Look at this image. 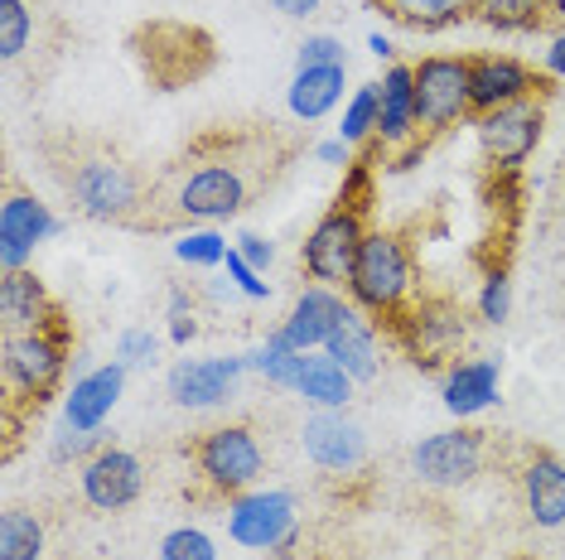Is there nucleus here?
Instances as JSON below:
<instances>
[{
  "instance_id": "f257e3e1",
  "label": "nucleus",
  "mask_w": 565,
  "mask_h": 560,
  "mask_svg": "<svg viewBox=\"0 0 565 560\" xmlns=\"http://www.w3.org/2000/svg\"><path fill=\"white\" fill-rule=\"evenodd\" d=\"M223 140V155L194 160V170L184 164L170 198V218L179 223H227L256 198V189L271 184V174L280 170V155L271 150V136H217Z\"/></svg>"
},
{
  "instance_id": "f03ea898",
  "label": "nucleus",
  "mask_w": 565,
  "mask_h": 560,
  "mask_svg": "<svg viewBox=\"0 0 565 560\" xmlns=\"http://www.w3.org/2000/svg\"><path fill=\"white\" fill-rule=\"evenodd\" d=\"M73 358L68 320L34 329V334H6L0 343V377H6V420H10V454H15L20 411H40L58 391Z\"/></svg>"
},
{
  "instance_id": "7ed1b4c3",
  "label": "nucleus",
  "mask_w": 565,
  "mask_h": 560,
  "mask_svg": "<svg viewBox=\"0 0 565 560\" xmlns=\"http://www.w3.org/2000/svg\"><path fill=\"white\" fill-rule=\"evenodd\" d=\"M63 189L73 198V213L87 223H140L150 208V189L131 160L117 150H87L63 170Z\"/></svg>"
},
{
  "instance_id": "20e7f679",
  "label": "nucleus",
  "mask_w": 565,
  "mask_h": 560,
  "mask_svg": "<svg viewBox=\"0 0 565 560\" xmlns=\"http://www.w3.org/2000/svg\"><path fill=\"white\" fill-rule=\"evenodd\" d=\"M387 329L396 348H402V358L420 367V373H445L449 363H459V353L469 348L473 334L465 304L449 295H416Z\"/></svg>"
},
{
  "instance_id": "39448f33",
  "label": "nucleus",
  "mask_w": 565,
  "mask_h": 560,
  "mask_svg": "<svg viewBox=\"0 0 565 560\" xmlns=\"http://www.w3.org/2000/svg\"><path fill=\"white\" fill-rule=\"evenodd\" d=\"M349 300L377 324H392L416 300V261H411V247L396 233L372 227L363 237V251H358V266L349 280Z\"/></svg>"
},
{
  "instance_id": "423d86ee",
  "label": "nucleus",
  "mask_w": 565,
  "mask_h": 560,
  "mask_svg": "<svg viewBox=\"0 0 565 560\" xmlns=\"http://www.w3.org/2000/svg\"><path fill=\"white\" fill-rule=\"evenodd\" d=\"M189 460H194V478L213 498H237V493H252L266 474V450L262 435L247 426V420H233V426H213L189 444Z\"/></svg>"
},
{
  "instance_id": "0eeeda50",
  "label": "nucleus",
  "mask_w": 565,
  "mask_h": 560,
  "mask_svg": "<svg viewBox=\"0 0 565 560\" xmlns=\"http://www.w3.org/2000/svg\"><path fill=\"white\" fill-rule=\"evenodd\" d=\"M131 49L156 87H184L213 68V40L203 30H194V24H179V20L140 24L131 34Z\"/></svg>"
},
{
  "instance_id": "6e6552de",
  "label": "nucleus",
  "mask_w": 565,
  "mask_h": 560,
  "mask_svg": "<svg viewBox=\"0 0 565 560\" xmlns=\"http://www.w3.org/2000/svg\"><path fill=\"white\" fill-rule=\"evenodd\" d=\"M227 537L256 556H290L300 541V507L286 488H252L227 498Z\"/></svg>"
},
{
  "instance_id": "1a4fd4ad",
  "label": "nucleus",
  "mask_w": 565,
  "mask_h": 560,
  "mask_svg": "<svg viewBox=\"0 0 565 560\" xmlns=\"http://www.w3.org/2000/svg\"><path fill=\"white\" fill-rule=\"evenodd\" d=\"M372 233L367 227V213L358 208H333L310 227V237L300 241V266L315 286H333V290H349L353 280V266H358V251H363V237Z\"/></svg>"
},
{
  "instance_id": "9d476101",
  "label": "nucleus",
  "mask_w": 565,
  "mask_h": 560,
  "mask_svg": "<svg viewBox=\"0 0 565 560\" xmlns=\"http://www.w3.org/2000/svg\"><path fill=\"white\" fill-rule=\"evenodd\" d=\"M416 68V117L420 136H445L473 117L469 101V58L459 54H426Z\"/></svg>"
},
{
  "instance_id": "9b49d317",
  "label": "nucleus",
  "mask_w": 565,
  "mask_h": 560,
  "mask_svg": "<svg viewBox=\"0 0 565 560\" xmlns=\"http://www.w3.org/2000/svg\"><path fill=\"white\" fill-rule=\"evenodd\" d=\"M488 464V430L455 426V430H435L411 450V474L426 488H469Z\"/></svg>"
},
{
  "instance_id": "f8f14e48",
  "label": "nucleus",
  "mask_w": 565,
  "mask_h": 560,
  "mask_svg": "<svg viewBox=\"0 0 565 560\" xmlns=\"http://www.w3.org/2000/svg\"><path fill=\"white\" fill-rule=\"evenodd\" d=\"M473 131H479L483 160L493 164L498 174H512V170H522V164L532 160L536 146H542L546 107L536 97L512 101V107H498V111H483V117H473Z\"/></svg>"
},
{
  "instance_id": "ddd939ff",
  "label": "nucleus",
  "mask_w": 565,
  "mask_h": 560,
  "mask_svg": "<svg viewBox=\"0 0 565 560\" xmlns=\"http://www.w3.org/2000/svg\"><path fill=\"white\" fill-rule=\"evenodd\" d=\"M78 493L93 513H126L146 493V464L121 444H102L78 464Z\"/></svg>"
},
{
  "instance_id": "4468645a",
  "label": "nucleus",
  "mask_w": 565,
  "mask_h": 560,
  "mask_svg": "<svg viewBox=\"0 0 565 560\" xmlns=\"http://www.w3.org/2000/svg\"><path fill=\"white\" fill-rule=\"evenodd\" d=\"M382 111H377V150L396 155L392 170H406V160L416 150H426L420 140V117H416V68L411 63H392L377 83Z\"/></svg>"
},
{
  "instance_id": "2eb2a0df",
  "label": "nucleus",
  "mask_w": 565,
  "mask_h": 560,
  "mask_svg": "<svg viewBox=\"0 0 565 560\" xmlns=\"http://www.w3.org/2000/svg\"><path fill=\"white\" fill-rule=\"evenodd\" d=\"M300 450L324 474H358L367 464V430L349 411H315L300 426Z\"/></svg>"
},
{
  "instance_id": "dca6fc26",
  "label": "nucleus",
  "mask_w": 565,
  "mask_h": 560,
  "mask_svg": "<svg viewBox=\"0 0 565 560\" xmlns=\"http://www.w3.org/2000/svg\"><path fill=\"white\" fill-rule=\"evenodd\" d=\"M247 373V353H227V358H179L164 377L174 406L184 411H213V406L233 401L237 381Z\"/></svg>"
},
{
  "instance_id": "f3484780",
  "label": "nucleus",
  "mask_w": 565,
  "mask_h": 560,
  "mask_svg": "<svg viewBox=\"0 0 565 560\" xmlns=\"http://www.w3.org/2000/svg\"><path fill=\"white\" fill-rule=\"evenodd\" d=\"M58 233H63V223L49 213L44 198L24 194V189H10L6 203H0V266H6V271H24L34 247H44V241Z\"/></svg>"
},
{
  "instance_id": "a211bd4d",
  "label": "nucleus",
  "mask_w": 565,
  "mask_h": 560,
  "mask_svg": "<svg viewBox=\"0 0 565 560\" xmlns=\"http://www.w3.org/2000/svg\"><path fill=\"white\" fill-rule=\"evenodd\" d=\"M546 83H551L546 73L536 78V68H526V63L512 58V54H479V58H469V101H473V117L546 93Z\"/></svg>"
},
{
  "instance_id": "6ab92c4d",
  "label": "nucleus",
  "mask_w": 565,
  "mask_h": 560,
  "mask_svg": "<svg viewBox=\"0 0 565 560\" xmlns=\"http://www.w3.org/2000/svg\"><path fill=\"white\" fill-rule=\"evenodd\" d=\"M518 488H522V507L532 527H542V531L565 527V460L561 454L532 450L518 469Z\"/></svg>"
},
{
  "instance_id": "aec40b11",
  "label": "nucleus",
  "mask_w": 565,
  "mask_h": 560,
  "mask_svg": "<svg viewBox=\"0 0 565 560\" xmlns=\"http://www.w3.org/2000/svg\"><path fill=\"white\" fill-rule=\"evenodd\" d=\"M126 373L131 367L121 363H107V367H93L73 381V391L63 397V430H83V435H97L107 426V416L117 411L121 391H126Z\"/></svg>"
},
{
  "instance_id": "412c9836",
  "label": "nucleus",
  "mask_w": 565,
  "mask_h": 560,
  "mask_svg": "<svg viewBox=\"0 0 565 560\" xmlns=\"http://www.w3.org/2000/svg\"><path fill=\"white\" fill-rule=\"evenodd\" d=\"M343 310H349V300H343L333 286H305L300 295H295V304H290L286 324H280V338H286L295 353L324 348Z\"/></svg>"
},
{
  "instance_id": "4be33fe9",
  "label": "nucleus",
  "mask_w": 565,
  "mask_h": 560,
  "mask_svg": "<svg viewBox=\"0 0 565 560\" xmlns=\"http://www.w3.org/2000/svg\"><path fill=\"white\" fill-rule=\"evenodd\" d=\"M58 320H63V310L30 266L0 276V324H6V334H34V329H49Z\"/></svg>"
},
{
  "instance_id": "5701e85b",
  "label": "nucleus",
  "mask_w": 565,
  "mask_h": 560,
  "mask_svg": "<svg viewBox=\"0 0 565 560\" xmlns=\"http://www.w3.org/2000/svg\"><path fill=\"white\" fill-rule=\"evenodd\" d=\"M498 381H503L498 358H459L440 373V406L455 420H469L498 401Z\"/></svg>"
},
{
  "instance_id": "b1692460",
  "label": "nucleus",
  "mask_w": 565,
  "mask_h": 560,
  "mask_svg": "<svg viewBox=\"0 0 565 560\" xmlns=\"http://www.w3.org/2000/svg\"><path fill=\"white\" fill-rule=\"evenodd\" d=\"M324 353L333 363L343 367L353 381H372L382 373V343H377V320L363 314L358 304L349 300V310L339 314V324H333V334L324 343Z\"/></svg>"
},
{
  "instance_id": "393cba45",
  "label": "nucleus",
  "mask_w": 565,
  "mask_h": 560,
  "mask_svg": "<svg viewBox=\"0 0 565 560\" xmlns=\"http://www.w3.org/2000/svg\"><path fill=\"white\" fill-rule=\"evenodd\" d=\"M343 73H349V63H333V68H295V78L286 87L290 117L295 121H324L343 101Z\"/></svg>"
},
{
  "instance_id": "a878e982",
  "label": "nucleus",
  "mask_w": 565,
  "mask_h": 560,
  "mask_svg": "<svg viewBox=\"0 0 565 560\" xmlns=\"http://www.w3.org/2000/svg\"><path fill=\"white\" fill-rule=\"evenodd\" d=\"M353 387H358V381L343 373V367L333 363L324 348H315V353H305V358H300L295 397H305L315 411H343V406L353 401Z\"/></svg>"
},
{
  "instance_id": "bb28decb",
  "label": "nucleus",
  "mask_w": 565,
  "mask_h": 560,
  "mask_svg": "<svg viewBox=\"0 0 565 560\" xmlns=\"http://www.w3.org/2000/svg\"><path fill=\"white\" fill-rule=\"evenodd\" d=\"M469 20L498 34H532L546 24V0H469Z\"/></svg>"
},
{
  "instance_id": "cd10ccee",
  "label": "nucleus",
  "mask_w": 565,
  "mask_h": 560,
  "mask_svg": "<svg viewBox=\"0 0 565 560\" xmlns=\"http://www.w3.org/2000/svg\"><path fill=\"white\" fill-rule=\"evenodd\" d=\"M372 6L411 30H449V24L469 20V0H372Z\"/></svg>"
},
{
  "instance_id": "c85d7f7f",
  "label": "nucleus",
  "mask_w": 565,
  "mask_h": 560,
  "mask_svg": "<svg viewBox=\"0 0 565 560\" xmlns=\"http://www.w3.org/2000/svg\"><path fill=\"white\" fill-rule=\"evenodd\" d=\"M44 551H49V531L40 513L6 507L0 513V560H44Z\"/></svg>"
},
{
  "instance_id": "c756f323",
  "label": "nucleus",
  "mask_w": 565,
  "mask_h": 560,
  "mask_svg": "<svg viewBox=\"0 0 565 560\" xmlns=\"http://www.w3.org/2000/svg\"><path fill=\"white\" fill-rule=\"evenodd\" d=\"M300 358L305 353H295L286 338H280V329H271L256 348L247 353V367L252 373H262L271 387H280V391H295V377H300Z\"/></svg>"
},
{
  "instance_id": "7c9ffc66",
  "label": "nucleus",
  "mask_w": 565,
  "mask_h": 560,
  "mask_svg": "<svg viewBox=\"0 0 565 560\" xmlns=\"http://www.w3.org/2000/svg\"><path fill=\"white\" fill-rule=\"evenodd\" d=\"M377 111H382V97H377V83H363L358 93L349 97V107H343V121H339V140H349V146H367V140H377Z\"/></svg>"
},
{
  "instance_id": "2f4dec72",
  "label": "nucleus",
  "mask_w": 565,
  "mask_h": 560,
  "mask_svg": "<svg viewBox=\"0 0 565 560\" xmlns=\"http://www.w3.org/2000/svg\"><path fill=\"white\" fill-rule=\"evenodd\" d=\"M227 237L217 233V227H189L184 237L174 241V257L184 266H223L227 261Z\"/></svg>"
},
{
  "instance_id": "473e14b6",
  "label": "nucleus",
  "mask_w": 565,
  "mask_h": 560,
  "mask_svg": "<svg viewBox=\"0 0 565 560\" xmlns=\"http://www.w3.org/2000/svg\"><path fill=\"white\" fill-rule=\"evenodd\" d=\"M30 34H34L30 6L24 0H0V58L15 63L30 49Z\"/></svg>"
},
{
  "instance_id": "72a5a7b5",
  "label": "nucleus",
  "mask_w": 565,
  "mask_h": 560,
  "mask_svg": "<svg viewBox=\"0 0 565 560\" xmlns=\"http://www.w3.org/2000/svg\"><path fill=\"white\" fill-rule=\"evenodd\" d=\"M160 560H217V541L203 527H174L160 537Z\"/></svg>"
},
{
  "instance_id": "f704fd0d",
  "label": "nucleus",
  "mask_w": 565,
  "mask_h": 560,
  "mask_svg": "<svg viewBox=\"0 0 565 560\" xmlns=\"http://www.w3.org/2000/svg\"><path fill=\"white\" fill-rule=\"evenodd\" d=\"M473 310H479V320L493 324V329L508 320V314H512V280H508V271H488V276H483Z\"/></svg>"
},
{
  "instance_id": "c9c22d12",
  "label": "nucleus",
  "mask_w": 565,
  "mask_h": 560,
  "mask_svg": "<svg viewBox=\"0 0 565 560\" xmlns=\"http://www.w3.org/2000/svg\"><path fill=\"white\" fill-rule=\"evenodd\" d=\"M372 184H377V164H372V160H353L349 170H343L339 203H343V208L367 213V208H372Z\"/></svg>"
},
{
  "instance_id": "e433bc0d",
  "label": "nucleus",
  "mask_w": 565,
  "mask_h": 560,
  "mask_svg": "<svg viewBox=\"0 0 565 560\" xmlns=\"http://www.w3.org/2000/svg\"><path fill=\"white\" fill-rule=\"evenodd\" d=\"M333 63H349L339 34H305L295 49V68H333Z\"/></svg>"
},
{
  "instance_id": "4c0bfd02",
  "label": "nucleus",
  "mask_w": 565,
  "mask_h": 560,
  "mask_svg": "<svg viewBox=\"0 0 565 560\" xmlns=\"http://www.w3.org/2000/svg\"><path fill=\"white\" fill-rule=\"evenodd\" d=\"M164 320H170V343H179V348H189V343L199 338V310H194V295H189V290H170Z\"/></svg>"
},
{
  "instance_id": "58836bf2",
  "label": "nucleus",
  "mask_w": 565,
  "mask_h": 560,
  "mask_svg": "<svg viewBox=\"0 0 565 560\" xmlns=\"http://www.w3.org/2000/svg\"><path fill=\"white\" fill-rule=\"evenodd\" d=\"M160 358V338L150 329H126L117 338V363L121 367H150Z\"/></svg>"
},
{
  "instance_id": "ea45409f",
  "label": "nucleus",
  "mask_w": 565,
  "mask_h": 560,
  "mask_svg": "<svg viewBox=\"0 0 565 560\" xmlns=\"http://www.w3.org/2000/svg\"><path fill=\"white\" fill-rule=\"evenodd\" d=\"M223 266H227V280H233V286H237L247 300H266V295H271V286L262 280V271H256V266H252L247 257H242L237 247L227 251V261H223Z\"/></svg>"
},
{
  "instance_id": "a19ab883",
  "label": "nucleus",
  "mask_w": 565,
  "mask_h": 560,
  "mask_svg": "<svg viewBox=\"0 0 565 560\" xmlns=\"http://www.w3.org/2000/svg\"><path fill=\"white\" fill-rule=\"evenodd\" d=\"M97 450H102V435L68 430V435H58V444H54V460H78V454H97Z\"/></svg>"
},
{
  "instance_id": "79ce46f5",
  "label": "nucleus",
  "mask_w": 565,
  "mask_h": 560,
  "mask_svg": "<svg viewBox=\"0 0 565 560\" xmlns=\"http://www.w3.org/2000/svg\"><path fill=\"white\" fill-rule=\"evenodd\" d=\"M237 251L256 266V271H266V266L276 261V247H271V241H266L262 233H242V237H237Z\"/></svg>"
},
{
  "instance_id": "37998d69",
  "label": "nucleus",
  "mask_w": 565,
  "mask_h": 560,
  "mask_svg": "<svg viewBox=\"0 0 565 560\" xmlns=\"http://www.w3.org/2000/svg\"><path fill=\"white\" fill-rule=\"evenodd\" d=\"M315 160H319V164H333V170H349V164H353V146H349V140H339V136H333V140H319V146H315Z\"/></svg>"
},
{
  "instance_id": "c03bdc74",
  "label": "nucleus",
  "mask_w": 565,
  "mask_h": 560,
  "mask_svg": "<svg viewBox=\"0 0 565 560\" xmlns=\"http://www.w3.org/2000/svg\"><path fill=\"white\" fill-rule=\"evenodd\" d=\"M542 68H546V78H565V24L551 34V44L542 54Z\"/></svg>"
},
{
  "instance_id": "a18cd8bd",
  "label": "nucleus",
  "mask_w": 565,
  "mask_h": 560,
  "mask_svg": "<svg viewBox=\"0 0 565 560\" xmlns=\"http://www.w3.org/2000/svg\"><path fill=\"white\" fill-rule=\"evenodd\" d=\"M271 6H276L286 20H310V15H319V10H324V0H271Z\"/></svg>"
},
{
  "instance_id": "49530a36",
  "label": "nucleus",
  "mask_w": 565,
  "mask_h": 560,
  "mask_svg": "<svg viewBox=\"0 0 565 560\" xmlns=\"http://www.w3.org/2000/svg\"><path fill=\"white\" fill-rule=\"evenodd\" d=\"M367 49H372V54H377V58H392V54H396V44L387 40V34H377V30L367 34Z\"/></svg>"
},
{
  "instance_id": "de8ad7c7",
  "label": "nucleus",
  "mask_w": 565,
  "mask_h": 560,
  "mask_svg": "<svg viewBox=\"0 0 565 560\" xmlns=\"http://www.w3.org/2000/svg\"><path fill=\"white\" fill-rule=\"evenodd\" d=\"M546 24H565V0H546Z\"/></svg>"
}]
</instances>
